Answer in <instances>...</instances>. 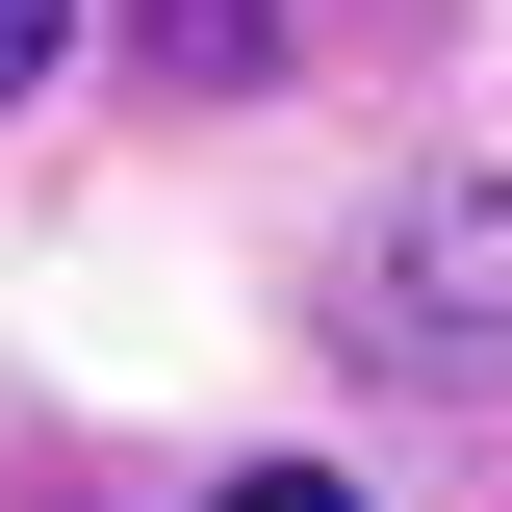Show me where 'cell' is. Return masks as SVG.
<instances>
[{
  "label": "cell",
  "instance_id": "obj_2",
  "mask_svg": "<svg viewBox=\"0 0 512 512\" xmlns=\"http://www.w3.org/2000/svg\"><path fill=\"white\" fill-rule=\"evenodd\" d=\"M52 26H77V0H0V103H26V77H52Z\"/></svg>",
  "mask_w": 512,
  "mask_h": 512
},
{
  "label": "cell",
  "instance_id": "obj_1",
  "mask_svg": "<svg viewBox=\"0 0 512 512\" xmlns=\"http://www.w3.org/2000/svg\"><path fill=\"white\" fill-rule=\"evenodd\" d=\"M205 512H359V487H333V461H231Z\"/></svg>",
  "mask_w": 512,
  "mask_h": 512
}]
</instances>
